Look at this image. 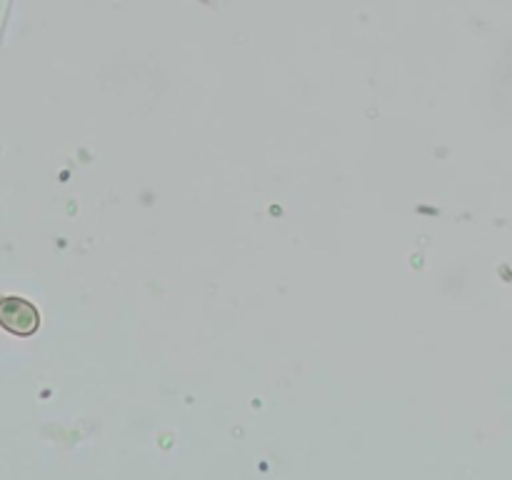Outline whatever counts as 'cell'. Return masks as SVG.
Wrapping results in <instances>:
<instances>
[{"instance_id":"6da1fadb","label":"cell","mask_w":512,"mask_h":480,"mask_svg":"<svg viewBox=\"0 0 512 480\" xmlns=\"http://www.w3.org/2000/svg\"><path fill=\"white\" fill-rule=\"evenodd\" d=\"M38 325L40 313L30 300L18 298V295L0 298V328H5L13 335H20V338H28V335L38 330Z\"/></svg>"}]
</instances>
